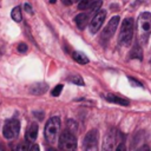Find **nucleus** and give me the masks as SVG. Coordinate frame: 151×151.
I'll return each mask as SVG.
<instances>
[{"instance_id":"a211bd4d","label":"nucleus","mask_w":151,"mask_h":151,"mask_svg":"<svg viewBox=\"0 0 151 151\" xmlns=\"http://www.w3.org/2000/svg\"><path fill=\"white\" fill-rule=\"evenodd\" d=\"M68 80H70L71 83L76 84V85H80V86L84 85V80H83V78H81L80 76H78V74H76V76H71V77L68 78Z\"/></svg>"},{"instance_id":"39448f33","label":"nucleus","mask_w":151,"mask_h":151,"mask_svg":"<svg viewBox=\"0 0 151 151\" xmlns=\"http://www.w3.org/2000/svg\"><path fill=\"white\" fill-rule=\"evenodd\" d=\"M20 131V123L18 119H9L2 127V134L6 139H14L18 137Z\"/></svg>"},{"instance_id":"1a4fd4ad","label":"nucleus","mask_w":151,"mask_h":151,"mask_svg":"<svg viewBox=\"0 0 151 151\" xmlns=\"http://www.w3.org/2000/svg\"><path fill=\"white\" fill-rule=\"evenodd\" d=\"M119 17H113L110 19V21L107 22V25L105 26V28L103 29V33H101V39L103 40H109L116 32L117 27H118V24H119Z\"/></svg>"},{"instance_id":"393cba45","label":"nucleus","mask_w":151,"mask_h":151,"mask_svg":"<svg viewBox=\"0 0 151 151\" xmlns=\"http://www.w3.org/2000/svg\"><path fill=\"white\" fill-rule=\"evenodd\" d=\"M129 80H130V81H131V83L133 84V86H139V87H143V85H142V84H140L139 81H137V80H134L133 78H131V77H130V78H129Z\"/></svg>"},{"instance_id":"bb28decb","label":"nucleus","mask_w":151,"mask_h":151,"mask_svg":"<svg viewBox=\"0 0 151 151\" xmlns=\"http://www.w3.org/2000/svg\"><path fill=\"white\" fill-rule=\"evenodd\" d=\"M55 1H57V0H50V2H51V4H54Z\"/></svg>"},{"instance_id":"9d476101","label":"nucleus","mask_w":151,"mask_h":151,"mask_svg":"<svg viewBox=\"0 0 151 151\" xmlns=\"http://www.w3.org/2000/svg\"><path fill=\"white\" fill-rule=\"evenodd\" d=\"M38 131H39V126L37 123H31L26 130V134H25V138L27 142L29 143H33L35 142L37 137H38Z\"/></svg>"},{"instance_id":"f03ea898","label":"nucleus","mask_w":151,"mask_h":151,"mask_svg":"<svg viewBox=\"0 0 151 151\" xmlns=\"http://www.w3.org/2000/svg\"><path fill=\"white\" fill-rule=\"evenodd\" d=\"M132 37H133V19L126 18L123 20L118 41L123 46H129L132 41Z\"/></svg>"},{"instance_id":"412c9836","label":"nucleus","mask_w":151,"mask_h":151,"mask_svg":"<svg viewBox=\"0 0 151 151\" xmlns=\"http://www.w3.org/2000/svg\"><path fill=\"white\" fill-rule=\"evenodd\" d=\"M67 130H70L71 132H76L77 131V122H74V120H72V119H70L68 122H67Z\"/></svg>"},{"instance_id":"423d86ee","label":"nucleus","mask_w":151,"mask_h":151,"mask_svg":"<svg viewBox=\"0 0 151 151\" xmlns=\"http://www.w3.org/2000/svg\"><path fill=\"white\" fill-rule=\"evenodd\" d=\"M119 137H120V132L117 131L116 129H111L104 139V144H103V149L104 150H113L117 147V145L122 142H119Z\"/></svg>"},{"instance_id":"7ed1b4c3","label":"nucleus","mask_w":151,"mask_h":151,"mask_svg":"<svg viewBox=\"0 0 151 151\" xmlns=\"http://www.w3.org/2000/svg\"><path fill=\"white\" fill-rule=\"evenodd\" d=\"M60 118L51 117L45 126V138L50 144H54L57 142V137L60 132Z\"/></svg>"},{"instance_id":"4be33fe9","label":"nucleus","mask_w":151,"mask_h":151,"mask_svg":"<svg viewBox=\"0 0 151 151\" xmlns=\"http://www.w3.org/2000/svg\"><path fill=\"white\" fill-rule=\"evenodd\" d=\"M61 91H63V85H61V84H59V85H57V86L52 90V92H51V93H52V96H53V97H58V96L61 93Z\"/></svg>"},{"instance_id":"dca6fc26","label":"nucleus","mask_w":151,"mask_h":151,"mask_svg":"<svg viewBox=\"0 0 151 151\" xmlns=\"http://www.w3.org/2000/svg\"><path fill=\"white\" fill-rule=\"evenodd\" d=\"M11 17H12V19H13L14 21H17V22H20V21H21V19H22V14H21V9H20L19 6H17V7H14V8L12 9V12H11Z\"/></svg>"},{"instance_id":"6ab92c4d","label":"nucleus","mask_w":151,"mask_h":151,"mask_svg":"<svg viewBox=\"0 0 151 151\" xmlns=\"http://www.w3.org/2000/svg\"><path fill=\"white\" fill-rule=\"evenodd\" d=\"M101 4H103V1H101V0H96V1L92 4V6L88 8V9H90V12H92V13H97V12L99 11V8H100Z\"/></svg>"},{"instance_id":"a878e982","label":"nucleus","mask_w":151,"mask_h":151,"mask_svg":"<svg viewBox=\"0 0 151 151\" xmlns=\"http://www.w3.org/2000/svg\"><path fill=\"white\" fill-rule=\"evenodd\" d=\"M24 7H25V11H26L27 13H29V14H33V11H32V7H31V5H28V4H25V5H24Z\"/></svg>"},{"instance_id":"2eb2a0df","label":"nucleus","mask_w":151,"mask_h":151,"mask_svg":"<svg viewBox=\"0 0 151 151\" xmlns=\"http://www.w3.org/2000/svg\"><path fill=\"white\" fill-rule=\"evenodd\" d=\"M130 57L131 58H138L139 60H142L143 59V52H142V47L139 46V45H134L133 46V48H132V51H131V53H130Z\"/></svg>"},{"instance_id":"ddd939ff","label":"nucleus","mask_w":151,"mask_h":151,"mask_svg":"<svg viewBox=\"0 0 151 151\" xmlns=\"http://www.w3.org/2000/svg\"><path fill=\"white\" fill-rule=\"evenodd\" d=\"M47 90H48V85H46V84H44V83L34 84V85L31 87V92H32L33 94H44Z\"/></svg>"},{"instance_id":"20e7f679","label":"nucleus","mask_w":151,"mask_h":151,"mask_svg":"<svg viewBox=\"0 0 151 151\" xmlns=\"http://www.w3.org/2000/svg\"><path fill=\"white\" fill-rule=\"evenodd\" d=\"M58 146H59L60 150H65V151L76 150L77 149V138H76V134L73 132H71L70 130H65L64 132L60 133Z\"/></svg>"},{"instance_id":"6e6552de","label":"nucleus","mask_w":151,"mask_h":151,"mask_svg":"<svg viewBox=\"0 0 151 151\" xmlns=\"http://www.w3.org/2000/svg\"><path fill=\"white\" fill-rule=\"evenodd\" d=\"M105 18H106V11H105V9H99V11L93 15V18H92L91 21H90V32H91L92 34L97 33V32L101 28Z\"/></svg>"},{"instance_id":"9b49d317","label":"nucleus","mask_w":151,"mask_h":151,"mask_svg":"<svg viewBox=\"0 0 151 151\" xmlns=\"http://www.w3.org/2000/svg\"><path fill=\"white\" fill-rule=\"evenodd\" d=\"M76 25L79 29H84L87 25H88V21H90V17L87 13H80L76 17Z\"/></svg>"},{"instance_id":"4468645a","label":"nucleus","mask_w":151,"mask_h":151,"mask_svg":"<svg viewBox=\"0 0 151 151\" xmlns=\"http://www.w3.org/2000/svg\"><path fill=\"white\" fill-rule=\"evenodd\" d=\"M72 57H73V59H74L78 64H80V65H85V64L88 63V58H87L84 53H81V52L76 51V52H73Z\"/></svg>"},{"instance_id":"f3484780","label":"nucleus","mask_w":151,"mask_h":151,"mask_svg":"<svg viewBox=\"0 0 151 151\" xmlns=\"http://www.w3.org/2000/svg\"><path fill=\"white\" fill-rule=\"evenodd\" d=\"M94 1L96 0H80L78 4V8L79 9H88Z\"/></svg>"},{"instance_id":"aec40b11","label":"nucleus","mask_w":151,"mask_h":151,"mask_svg":"<svg viewBox=\"0 0 151 151\" xmlns=\"http://www.w3.org/2000/svg\"><path fill=\"white\" fill-rule=\"evenodd\" d=\"M31 146H32V144H29V142L21 143V144H19L17 146V150H19V151H28V150H31Z\"/></svg>"},{"instance_id":"0eeeda50","label":"nucleus","mask_w":151,"mask_h":151,"mask_svg":"<svg viewBox=\"0 0 151 151\" xmlns=\"http://www.w3.org/2000/svg\"><path fill=\"white\" fill-rule=\"evenodd\" d=\"M98 140H99L98 131L96 129L90 130L84 137V149L88 150V151L97 150L98 149Z\"/></svg>"},{"instance_id":"f8f14e48","label":"nucleus","mask_w":151,"mask_h":151,"mask_svg":"<svg viewBox=\"0 0 151 151\" xmlns=\"http://www.w3.org/2000/svg\"><path fill=\"white\" fill-rule=\"evenodd\" d=\"M104 97H105L106 100H109V101H111L113 104H118V105H123V106H127L129 105V100H126L124 98H120V97H118L116 94L109 93V94H105Z\"/></svg>"},{"instance_id":"5701e85b","label":"nucleus","mask_w":151,"mask_h":151,"mask_svg":"<svg viewBox=\"0 0 151 151\" xmlns=\"http://www.w3.org/2000/svg\"><path fill=\"white\" fill-rule=\"evenodd\" d=\"M27 50H28V47H27V45H26V44L21 42V44H19V45H18V51H19V52L25 53Z\"/></svg>"},{"instance_id":"f257e3e1","label":"nucleus","mask_w":151,"mask_h":151,"mask_svg":"<svg viewBox=\"0 0 151 151\" xmlns=\"http://www.w3.org/2000/svg\"><path fill=\"white\" fill-rule=\"evenodd\" d=\"M137 31H138L139 41L142 42V45H146L151 33V13L150 12H143L139 14L137 19Z\"/></svg>"},{"instance_id":"b1692460","label":"nucleus","mask_w":151,"mask_h":151,"mask_svg":"<svg viewBox=\"0 0 151 151\" xmlns=\"http://www.w3.org/2000/svg\"><path fill=\"white\" fill-rule=\"evenodd\" d=\"M78 1H80V0H61V2L64 5H66V6H71V5L76 4V2H78Z\"/></svg>"}]
</instances>
